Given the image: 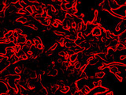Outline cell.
<instances>
[{
  "mask_svg": "<svg viewBox=\"0 0 126 95\" xmlns=\"http://www.w3.org/2000/svg\"><path fill=\"white\" fill-rule=\"evenodd\" d=\"M9 66H10V62L9 59H2V60H0V68H1L0 73L2 72V71L6 68H7Z\"/></svg>",
  "mask_w": 126,
  "mask_h": 95,
  "instance_id": "obj_10",
  "label": "cell"
},
{
  "mask_svg": "<svg viewBox=\"0 0 126 95\" xmlns=\"http://www.w3.org/2000/svg\"><path fill=\"white\" fill-rule=\"evenodd\" d=\"M9 91L10 87L7 85L1 82V91H0V94H9Z\"/></svg>",
  "mask_w": 126,
  "mask_h": 95,
  "instance_id": "obj_21",
  "label": "cell"
},
{
  "mask_svg": "<svg viewBox=\"0 0 126 95\" xmlns=\"http://www.w3.org/2000/svg\"><path fill=\"white\" fill-rule=\"evenodd\" d=\"M64 23V21L60 18H54L53 21H52V24H51V27L54 28V29H58V28L62 27V25H63Z\"/></svg>",
  "mask_w": 126,
  "mask_h": 95,
  "instance_id": "obj_7",
  "label": "cell"
},
{
  "mask_svg": "<svg viewBox=\"0 0 126 95\" xmlns=\"http://www.w3.org/2000/svg\"><path fill=\"white\" fill-rule=\"evenodd\" d=\"M109 5H110V7L111 10H116L117 9H119L121 8L120 5L118 4V2L115 0H112V1H109Z\"/></svg>",
  "mask_w": 126,
  "mask_h": 95,
  "instance_id": "obj_18",
  "label": "cell"
},
{
  "mask_svg": "<svg viewBox=\"0 0 126 95\" xmlns=\"http://www.w3.org/2000/svg\"><path fill=\"white\" fill-rule=\"evenodd\" d=\"M109 91V89L106 88L105 86H98V87H94V89L92 90V91L90 92L88 95H96V94H102L103 93H106Z\"/></svg>",
  "mask_w": 126,
  "mask_h": 95,
  "instance_id": "obj_3",
  "label": "cell"
},
{
  "mask_svg": "<svg viewBox=\"0 0 126 95\" xmlns=\"http://www.w3.org/2000/svg\"><path fill=\"white\" fill-rule=\"evenodd\" d=\"M106 76V72L105 71H97L94 73V74L92 75V78H97V79H102L104 78Z\"/></svg>",
  "mask_w": 126,
  "mask_h": 95,
  "instance_id": "obj_13",
  "label": "cell"
},
{
  "mask_svg": "<svg viewBox=\"0 0 126 95\" xmlns=\"http://www.w3.org/2000/svg\"><path fill=\"white\" fill-rule=\"evenodd\" d=\"M108 68H109V63H105V62L100 63V64L97 67V70L98 71H105V70L108 69Z\"/></svg>",
  "mask_w": 126,
  "mask_h": 95,
  "instance_id": "obj_22",
  "label": "cell"
},
{
  "mask_svg": "<svg viewBox=\"0 0 126 95\" xmlns=\"http://www.w3.org/2000/svg\"><path fill=\"white\" fill-rule=\"evenodd\" d=\"M23 47H24V51L29 49H32L34 48V43H33V39H29L28 41L23 44Z\"/></svg>",
  "mask_w": 126,
  "mask_h": 95,
  "instance_id": "obj_11",
  "label": "cell"
},
{
  "mask_svg": "<svg viewBox=\"0 0 126 95\" xmlns=\"http://www.w3.org/2000/svg\"><path fill=\"white\" fill-rule=\"evenodd\" d=\"M6 95H10V94H6Z\"/></svg>",
  "mask_w": 126,
  "mask_h": 95,
  "instance_id": "obj_33",
  "label": "cell"
},
{
  "mask_svg": "<svg viewBox=\"0 0 126 95\" xmlns=\"http://www.w3.org/2000/svg\"><path fill=\"white\" fill-rule=\"evenodd\" d=\"M9 59H10V65H13V66H15V65L18 64L19 63H21L20 62L18 55H14L11 58H10Z\"/></svg>",
  "mask_w": 126,
  "mask_h": 95,
  "instance_id": "obj_17",
  "label": "cell"
},
{
  "mask_svg": "<svg viewBox=\"0 0 126 95\" xmlns=\"http://www.w3.org/2000/svg\"><path fill=\"white\" fill-rule=\"evenodd\" d=\"M4 52H5L7 55L8 59L11 58L13 55H16L15 52H14V48H13V45H9V46H6L4 48Z\"/></svg>",
  "mask_w": 126,
  "mask_h": 95,
  "instance_id": "obj_9",
  "label": "cell"
},
{
  "mask_svg": "<svg viewBox=\"0 0 126 95\" xmlns=\"http://www.w3.org/2000/svg\"><path fill=\"white\" fill-rule=\"evenodd\" d=\"M46 4H47V10H48V12H49V14L52 16L53 18H55V16L57 15L58 10L52 5V4L50 3V2L46 3Z\"/></svg>",
  "mask_w": 126,
  "mask_h": 95,
  "instance_id": "obj_6",
  "label": "cell"
},
{
  "mask_svg": "<svg viewBox=\"0 0 126 95\" xmlns=\"http://www.w3.org/2000/svg\"><path fill=\"white\" fill-rule=\"evenodd\" d=\"M52 33L56 36V37H58V38L60 37H65L66 36V33H65V32H63L62 30H58V29H53L52 31Z\"/></svg>",
  "mask_w": 126,
  "mask_h": 95,
  "instance_id": "obj_19",
  "label": "cell"
},
{
  "mask_svg": "<svg viewBox=\"0 0 126 95\" xmlns=\"http://www.w3.org/2000/svg\"><path fill=\"white\" fill-rule=\"evenodd\" d=\"M109 71L113 75H121V71L117 66L114 65L113 63H110L109 64Z\"/></svg>",
  "mask_w": 126,
  "mask_h": 95,
  "instance_id": "obj_4",
  "label": "cell"
},
{
  "mask_svg": "<svg viewBox=\"0 0 126 95\" xmlns=\"http://www.w3.org/2000/svg\"><path fill=\"white\" fill-rule=\"evenodd\" d=\"M28 40H29V36H28L27 33H24V34H21V35L18 36V37H17V43L23 45V44H25L28 41Z\"/></svg>",
  "mask_w": 126,
  "mask_h": 95,
  "instance_id": "obj_16",
  "label": "cell"
},
{
  "mask_svg": "<svg viewBox=\"0 0 126 95\" xmlns=\"http://www.w3.org/2000/svg\"><path fill=\"white\" fill-rule=\"evenodd\" d=\"M105 95H113V93L112 92V91L109 90V91H107V92H106Z\"/></svg>",
  "mask_w": 126,
  "mask_h": 95,
  "instance_id": "obj_30",
  "label": "cell"
},
{
  "mask_svg": "<svg viewBox=\"0 0 126 95\" xmlns=\"http://www.w3.org/2000/svg\"><path fill=\"white\" fill-rule=\"evenodd\" d=\"M126 31V19L123 18L119 21L115 28H114V32H116L117 35H121L122 33H124Z\"/></svg>",
  "mask_w": 126,
  "mask_h": 95,
  "instance_id": "obj_1",
  "label": "cell"
},
{
  "mask_svg": "<svg viewBox=\"0 0 126 95\" xmlns=\"http://www.w3.org/2000/svg\"><path fill=\"white\" fill-rule=\"evenodd\" d=\"M93 78V86H94V87H98V86H102V79H97V78Z\"/></svg>",
  "mask_w": 126,
  "mask_h": 95,
  "instance_id": "obj_27",
  "label": "cell"
},
{
  "mask_svg": "<svg viewBox=\"0 0 126 95\" xmlns=\"http://www.w3.org/2000/svg\"><path fill=\"white\" fill-rule=\"evenodd\" d=\"M114 77H115V78L117 79V80L120 82H122L124 81V78L122 75H114Z\"/></svg>",
  "mask_w": 126,
  "mask_h": 95,
  "instance_id": "obj_29",
  "label": "cell"
},
{
  "mask_svg": "<svg viewBox=\"0 0 126 95\" xmlns=\"http://www.w3.org/2000/svg\"><path fill=\"white\" fill-rule=\"evenodd\" d=\"M92 87L90 86H85L84 88L81 90V92L83 94H85V95H88L90 94V92L92 91Z\"/></svg>",
  "mask_w": 126,
  "mask_h": 95,
  "instance_id": "obj_26",
  "label": "cell"
},
{
  "mask_svg": "<svg viewBox=\"0 0 126 95\" xmlns=\"http://www.w3.org/2000/svg\"><path fill=\"white\" fill-rule=\"evenodd\" d=\"M15 14H17L20 16H28V14L26 12L25 8H22V9H20V10H17L15 11Z\"/></svg>",
  "mask_w": 126,
  "mask_h": 95,
  "instance_id": "obj_25",
  "label": "cell"
},
{
  "mask_svg": "<svg viewBox=\"0 0 126 95\" xmlns=\"http://www.w3.org/2000/svg\"><path fill=\"white\" fill-rule=\"evenodd\" d=\"M58 47H59V45H58V41H55L54 43H53L52 45L49 47V48L46 51V52H45L46 55H52L54 51L58 48Z\"/></svg>",
  "mask_w": 126,
  "mask_h": 95,
  "instance_id": "obj_8",
  "label": "cell"
},
{
  "mask_svg": "<svg viewBox=\"0 0 126 95\" xmlns=\"http://www.w3.org/2000/svg\"><path fill=\"white\" fill-rule=\"evenodd\" d=\"M19 55V59H20V62L22 63V62H25V61H28V60H30L29 57L28 56L27 54L25 52V51H23L22 53H21Z\"/></svg>",
  "mask_w": 126,
  "mask_h": 95,
  "instance_id": "obj_20",
  "label": "cell"
},
{
  "mask_svg": "<svg viewBox=\"0 0 126 95\" xmlns=\"http://www.w3.org/2000/svg\"><path fill=\"white\" fill-rule=\"evenodd\" d=\"M35 95H39V94H35Z\"/></svg>",
  "mask_w": 126,
  "mask_h": 95,
  "instance_id": "obj_34",
  "label": "cell"
},
{
  "mask_svg": "<svg viewBox=\"0 0 126 95\" xmlns=\"http://www.w3.org/2000/svg\"><path fill=\"white\" fill-rule=\"evenodd\" d=\"M125 18L126 19V10H125Z\"/></svg>",
  "mask_w": 126,
  "mask_h": 95,
  "instance_id": "obj_32",
  "label": "cell"
},
{
  "mask_svg": "<svg viewBox=\"0 0 126 95\" xmlns=\"http://www.w3.org/2000/svg\"><path fill=\"white\" fill-rule=\"evenodd\" d=\"M50 3L52 4V5L56 8L58 10H61L62 1H51V2H50Z\"/></svg>",
  "mask_w": 126,
  "mask_h": 95,
  "instance_id": "obj_24",
  "label": "cell"
},
{
  "mask_svg": "<svg viewBox=\"0 0 126 95\" xmlns=\"http://www.w3.org/2000/svg\"><path fill=\"white\" fill-rule=\"evenodd\" d=\"M71 91V85L64 83V84L61 85L60 90H59V93L61 94H69Z\"/></svg>",
  "mask_w": 126,
  "mask_h": 95,
  "instance_id": "obj_5",
  "label": "cell"
},
{
  "mask_svg": "<svg viewBox=\"0 0 126 95\" xmlns=\"http://www.w3.org/2000/svg\"><path fill=\"white\" fill-rule=\"evenodd\" d=\"M72 6V2H69V1H62V6H61V10L62 11L65 12H68V10L71 8Z\"/></svg>",
  "mask_w": 126,
  "mask_h": 95,
  "instance_id": "obj_12",
  "label": "cell"
},
{
  "mask_svg": "<svg viewBox=\"0 0 126 95\" xmlns=\"http://www.w3.org/2000/svg\"><path fill=\"white\" fill-rule=\"evenodd\" d=\"M0 95H6V94H0Z\"/></svg>",
  "mask_w": 126,
  "mask_h": 95,
  "instance_id": "obj_31",
  "label": "cell"
},
{
  "mask_svg": "<svg viewBox=\"0 0 126 95\" xmlns=\"http://www.w3.org/2000/svg\"><path fill=\"white\" fill-rule=\"evenodd\" d=\"M25 10H26V12L28 14V16L32 17V16L34 15V11L32 10V9L31 5H29V4H28V6L25 7Z\"/></svg>",
  "mask_w": 126,
  "mask_h": 95,
  "instance_id": "obj_28",
  "label": "cell"
},
{
  "mask_svg": "<svg viewBox=\"0 0 126 95\" xmlns=\"http://www.w3.org/2000/svg\"><path fill=\"white\" fill-rule=\"evenodd\" d=\"M102 28H98V27H94V29L92 30V36L94 37H96L98 38L102 36Z\"/></svg>",
  "mask_w": 126,
  "mask_h": 95,
  "instance_id": "obj_15",
  "label": "cell"
},
{
  "mask_svg": "<svg viewBox=\"0 0 126 95\" xmlns=\"http://www.w3.org/2000/svg\"><path fill=\"white\" fill-rule=\"evenodd\" d=\"M33 43H34V48L39 50V51H41L42 53L46 52V47L43 45V41L40 37H35L33 38Z\"/></svg>",
  "mask_w": 126,
  "mask_h": 95,
  "instance_id": "obj_2",
  "label": "cell"
},
{
  "mask_svg": "<svg viewBox=\"0 0 126 95\" xmlns=\"http://www.w3.org/2000/svg\"><path fill=\"white\" fill-rule=\"evenodd\" d=\"M61 29L63 32H65V33H70L71 31H72V29H71V27L69 25H67V24H65L63 23V25H62Z\"/></svg>",
  "mask_w": 126,
  "mask_h": 95,
  "instance_id": "obj_23",
  "label": "cell"
},
{
  "mask_svg": "<svg viewBox=\"0 0 126 95\" xmlns=\"http://www.w3.org/2000/svg\"><path fill=\"white\" fill-rule=\"evenodd\" d=\"M125 79H126V75H125Z\"/></svg>",
  "mask_w": 126,
  "mask_h": 95,
  "instance_id": "obj_35",
  "label": "cell"
},
{
  "mask_svg": "<svg viewBox=\"0 0 126 95\" xmlns=\"http://www.w3.org/2000/svg\"><path fill=\"white\" fill-rule=\"evenodd\" d=\"M67 14H69L72 17H77L79 14V10H78V7L77 6H71L70 9L67 12Z\"/></svg>",
  "mask_w": 126,
  "mask_h": 95,
  "instance_id": "obj_14",
  "label": "cell"
}]
</instances>
